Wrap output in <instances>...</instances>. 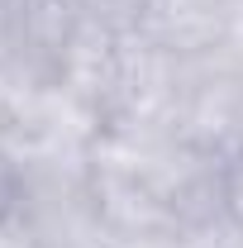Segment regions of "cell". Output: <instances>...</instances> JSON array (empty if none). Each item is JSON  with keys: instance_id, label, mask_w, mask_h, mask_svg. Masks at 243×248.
Listing matches in <instances>:
<instances>
[{"instance_id": "1", "label": "cell", "mask_w": 243, "mask_h": 248, "mask_svg": "<svg viewBox=\"0 0 243 248\" xmlns=\"http://www.w3.org/2000/svg\"><path fill=\"white\" fill-rule=\"evenodd\" d=\"M229 5L234 0H152L134 33L182 62H210L229 38Z\"/></svg>"}, {"instance_id": "2", "label": "cell", "mask_w": 243, "mask_h": 248, "mask_svg": "<svg viewBox=\"0 0 243 248\" xmlns=\"http://www.w3.org/2000/svg\"><path fill=\"white\" fill-rule=\"evenodd\" d=\"M148 5L152 0H76L81 19H91V24H100L110 33H134L138 19L148 15Z\"/></svg>"}, {"instance_id": "3", "label": "cell", "mask_w": 243, "mask_h": 248, "mask_svg": "<svg viewBox=\"0 0 243 248\" xmlns=\"http://www.w3.org/2000/svg\"><path fill=\"white\" fill-rule=\"evenodd\" d=\"M0 248H43V234H38V224L29 219L24 205L0 215Z\"/></svg>"}, {"instance_id": "4", "label": "cell", "mask_w": 243, "mask_h": 248, "mask_svg": "<svg viewBox=\"0 0 243 248\" xmlns=\"http://www.w3.org/2000/svg\"><path fill=\"white\" fill-rule=\"evenodd\" d=\"M19 205H24V172H19V162L5 153V143H0V215H10Z\"/></svg>"}, {"instance_id": "5", "label": "cell", "mask_w": 243, "mask_h": 248, "mask_svg": "<svg viewBox=\"0 0 243 248\" xmlns=\"http://www.w3.org/2000/svg\"><path fill=\"white\" fill-rule=\"evenodd\" d=\"M224 210H229V224L243 234V153L224 162Z\"/></svg>"}]
</instances>
